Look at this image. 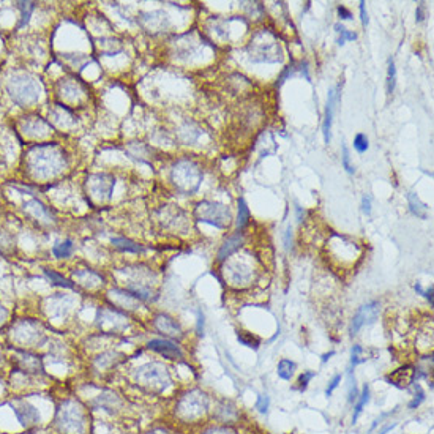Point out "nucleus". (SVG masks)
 Instances as JSON below:
<instances>
[{"label":"nucleus","mask_w":434,"mask_h":434,"mask_svg":"<svg viewBox=\"0 0 434 434\" xmlns=\"http://www.w3.org/2000/svg\"><path fill=\"white\" fill-rule=\"evenodd\" d=\"M29 171L35 179H49L64 169V153L54 144H40L27 155Z\"/></svg>","instance_id":"f257e3e1"},{"label":"nucleus","mask_w":434,"mask_h":434,"mask_svg":"<svg viewBox=\"0 0 434 434\" xmlns=\"http://www.w3.org/2000/svg\"><path fill=\"white\" fill-rule=\"evenodd\" d=\"M56 427L60 434H84L87 430V415L81 403L65 401L56 415Z\"/></svg>","instance_id":"f03ea898"},{"label":"nucleus","mask_w":434,"mask_h":434,"mask_svg":"<svg viewBox=\"0 0 434 434\" xmlns=\"http://www.w3.org/2000/svg\"><path fill=\"white\" fill-rule=\"evenodd\" d=\"M209 412V396L201 390H190L183 393L175 403V417L193 423L201 420Z\"/></svg>","instance_id":"7ed1b4c3"},{"label":"nucleus","mask_w":434,"mask_h":434,"mask_svg":"<svg viewBox=\"0 0 434 434\" xmlns=\"http://www.w3.org/2000/svg\"><path fill=\"white\" fill-rule=\"evenodd\" d=\"M6 90L16 104L25 108V106H32L40 100L41 87L37 79L30 74H14L8 81Z\"/></svg>","instance_id":"20e7f679"},{"label":"nucleus","mask_w":434,"mask_h":434,"mask_svg":"<svg viewBox=\"0 0 434 434\" xmlns=\"http://www.w3.org/2000/svg\"><path fill=\"white\" fill-rule=\"evenodd\" d=\"M135 380L141 388L152 393H161L171 385L167 368L156 362L147 363V365L138 368L135 373Z\"/></svg>","instance_id":"39448f33"},{"label":"nucleus","mask_w":434,"mask_h":434,"mask_svg":"<svg viewBox=\"0 0 434 434\" xmlns=\"http://www.w3.org/2000/svg\"><path fill=\"white\" fill-rule=\"evenodd\" d=\"M172 180L180 190L194 191L199 187L201 171L190 161H180L175 164L172 171Z\"/></svg>","instance_id":"423d86ee"},{"label":"nucleus","mask_w":434,"mask_h":434,"mask_svg":"<svg viewBox=\"0 0 434 434\" xmlns=\"http://www.w3.org/2000/svg\"><path fill=\"white\" fill-rule=\"evenodd\" d=\"M198 217L202 223L217 227H224L226 224H229V219H231L229 209L215 202H201L198 207Z\"/></svg>","instance_id":"0eeeda50"},{"label":"nucleus","mask_w":434,"mask_h":434,"mask_svg":"<svg viewBox=\"0 0 434 434\" xmlns=\"http://www.w3.org/2000/svg\"><path fill=\"white\" fill-rule=\"evenodd\" d=\"M379 314V303L377 302H371L359 308V311L356 313L351 324V333L356 335L363 325H368L371 322L376 321V317Z\"/></svg>","instance_id":"6e6552de"},{"label":"nucleus","mask_w":434,"mask_h":434,"mask_svg":"<svg viewBox=\"0 0 434 434\" xmlns=\"http://www.w3.org/2000/svg\"><path fill=\"white\" fill-rule=\"evenodd\" d=\"M13 409H14L16 417H17V420L21 422L22 427L33 428V427H37V425H38L40 412L33 404H30L27 401H17V403H14Z\"/></svg>","instance_id":"1a4fd4ad"},{"label":"nucleus","mask_w":434,"mask_h":434,"mask_svg":"<svg viewBox=\"0 0 434 434\" xmlns=\"http://www.w3.org/2000/svg\"><path fill=\"white\" fill-rule=\"evenodd\" d=\"M16 368L17 373H21L22 376H38L43 373L40 357L29 352H19V357L16 359Z\"/></svg>","instance_id":"9d476101"},{"label":"nucleus","mask_w":434,"mask_h":434,"mask_svg":"<svg viewBox=\"0 0 434 434\" xmlns=\"http://www.w3.org/2000/svg\"><path fill=\"white\" fill-rule=\"evenodd\" d=\"M415 376H417V369L412 365H404L388 374L385 380L390 385H395L398 388H409L414 384Z\"/></svg>","instance_id":"9b49d317"},{"label":"nucleus","mask_w":434,"mask_h":434,"mask_svg":"<svg viewBox=\"0 0 434 434\" xmlns=\"http://www.w3.org/2000/svg\"><path fill=\"white\" fill-rule=\"evenodd\" d=\"M153 324H155V329L159 333H163L164 336H169V338H182V335H183L182 327L171 316H167V314H158L155 317Z\"/></svg>","instance_id":"f8f14e48"},{"label":"nucleus","mask_w":434,"mask_h":434,"mask_svg":"<svg viewBox=\"0 0 434 434\" xmlns=\"http://www.w3.org/2000/svg\"><path fill=\"white\" fill-rule=\"evenodd\" d=\"M148 348L158 354H161V356L166 359H171V360L182 359V356H183L182 349L171 340H152V341H148Z\"/></svg>","instance_id":"ddd939ff"},{"label":"nucleus","mask_w":434,"mask_h":434,"mask_svg":"<svg viewBox=\"0 0 434 434\" xmlns=\"http://www.w3.org/2000/svg\"><path fill=\"white\" fill-rule=\"evenodd\" d=\"M340 101V93H336V88H330L329 92V98H327V108H325V117H324V125H322V130H324V141L325 144L330 143V130H332V122H333V112H335V108L336 104H338Z\"/></svg>","instance_id":"4468645a"},{"label":"nucleus","mask_w":434,"mask_h":434,"mask_svg":"<svg viewBox=\"0 0 434 434\" xmlns=\"http://www.w3.org/2000/svg\"><path fill=\"white\" fill-rule=\"evenodd\" d=\"M25 210L29 212L30 217L35 219H40V221H46V223H51L52 221V215H51V210L44 206L43 202H40L38 199H32L25 204Z\"/></svg>","instance_id":"2eb2a0df"},{"label":"nucleus","mask_w":434,"mask_h":434,"mask_svg":"<svg viewBox=\"0 0 434 434\" xmlns=\"http://www.w3.org/2000/svg\"><path fill=\"white\" fill-rule=\"evenodd\" d=\"M49 130H51V125L44 122L41 117H30L24 123V131L32 136H37V135L44 136Z\"/></svg>","instance_id":"dca6fc26"},{"label":"nucleus","mask_w":434,"mask_h":434,"mask_svg":"<svg viewBox=\"0 0 434 434\" xmlns=\"http://www.w3.org/2000/svg\"><path fill=\"white\" fill-rule=\"evenodd\" d=\"M242 243H243V237H242L240 234H235V235H232V237H229L227 240L223 243V246H221V250H219V253H218V261H224V259H227L229 256H231L234 251H237L238 248L242 246Z\"/></svg>","instance_id":"f3484780"},{"label":"nucleus","mask_w":434,"mask_h":434,"mask_svg":"<svg viewBox=\"0 0 434 434\" xmlns=\"http://www.w3.org/2000/svg\"><path fill=\"white\" fill-rule=\"evenodd\" d=\"M407 201H409V207H411V212H412L414 215H417L422 219H427L428 218V207H427V204H423L420 201V198L417 196V194H415V193H409V196H407Z\"/></svg>","instance_id":"a211bd4d"},{"label":"nucleus","mask_w":434,"mask_h":434,"mask_svg":"<svg viewBox=\"0 0 434 434\" xmlns=\"http://www.w3.org/2000/svg\"><path fill=\"white\" fill-rule=\"evenodd\" d=\"M294 371H295V363L289 360V359H281L278 363L277 373L283 380H290L294 377Z\"/></svg>","instance_id":"6ab92c4d"},{"label":"nucleus","mask_w":434,"mask_h":434,"mask_svg":"<svg viewBox=\"0 0 434 434\" xmlns=\"http://www.w3.org/2000/svg\"><path fill=\"white\" fill-rule=\"evenodd\" d=\"M112 245L117 248L120 251H127V253H141L143 251V246L128 240V238H123V237H117V238H112Z\"/></svg>","instance_id":"aec40b11"},{"label":"nucleus","mask_w":434,"mask_h":434,"mask_svg":"<svg viewBox=\"0 0 434 434\" xmlns=\"http://www.w3.org/2000/svg\"><path fill=\"white\" fill-rule=\"evenodd\" d=\"M73 251H74V245L72 240H64L52 248V254H54L57 259H67L73 254Z\"/></svg>","instance_id":"412c9836"},{"label":"nucleus","mask_w":434,"mask_h":434,"mask_svg":"<svg viewBox=\"0 0 434 434\" xmlns=\"http://www.w3.org/2000/svg\"><path fill=\"white\" fill-rule=\"evenodd\" d=\"M44 275H46V277L51 280V283H54V285H57V286L68 288V289H74V288H76L73 281L67 280L65 277H62L60 273H57V272H54V270H44Z\"/></svg>","instance_id":"4be33fe9"},{"label":"nucleus","mask_w":434,"mask_h":434,"mask_svg":"<svg viewBox=\"0 0 434 434\" xmlns=\"http://www.w3.org/2000/svg\"><path fill=\"white\" fill-rule=\"evenodd\" d=\"M248 221H250V210L243 199H238V217H237V227L243 229Z\"/></svg>","instance_id":"5701e85b"},{"label":"nucleus","mask_w":434,"mask_h":434,"mask_svg":"<svg viewBox=\"0 0 434 434\" xmlns=\"http://www.w3.org/2000/svg\"><path fill=\"white\" fill-rule=\"evenodd\" d=\"M368 400H369V387L365 385V387H363V390H362V395H360L359 403L356 404V407H354V409H356V411H354V415H352V423H356V422H357L359 415L362 414L363 407H365V404L368 403Z\"/></svg>","instance_id":"b1692460"},{"label":"nucleus","mask_w":434,"mask_h":434,"mask_svg":"<svg viewBox=\"0 0 434 434\" xmlns=\"http://www.w3.org/2000/svg\"><path fill=\"white\" fill-rule=\"evenodd\" d=\"M116 356L117 354H103V356L96 360V369L98 371H103V369H106L108 366H112V365H116V363L119 362V359H116Z\"/></svg>","instance_id":"393cba45"},{"label":"nucleus","mask_w":434,"mask_h":434,"mask_svg":"<svg viewBox=\"0 0 434 434\" xmlns=\"http://www.w3.org/2000/svg\"><path fill=\"white\" fill-rule=\"evenodd\" d=\"M396 85V68H395V62L390 59L388 60V74H387V92L393 93Z\"/></svg>","instance_id":"a878e982"},{"label":"nucleus","mask_w":434,"mask_h":434,"mask_svg":"<svg viewBox=\"0 0 434 434\" xmlns=\"http://www.w3.org/2000/svg\"><path fill=\"white\" fill-rule=\"evenodd\" d=\"M17 6H19L21 11H22V19H21L19 27H24V25L29 22V17H30L32 11L35 10V3L33 2H17Z\"/></svg>","instance_id":"bb28decb"},{"label":"nucleus","mask_w":434,"mask_h":434,"mask_svg":"<svg viewBox=\"0 0 434 434\" xmlns=\"http://www.w3.org/2000/svg\"><path fill=\"white\" fill-rule=\"evenodd\" d=\"M368 147H369V143H368L366 135H363V133L356 135V138H354V148H356L359 153H365Z\"/></svg>","instance_id":"cd10ccee"},{"label":"nucleus","mask_w":434,"mask_h":434,"mask_svg":"<svg viewBox=\"0 0 434 434\" xmlns=\"http://www.w3.org/2000/svg\"><path fill=\"white\" fill-rule=\"evenodd\" d=\"M363 354V348L362 346H359V344H356V346L352 348V357H351V366H354L356 368L359 363H363L365 362L366 359L362 356Z\"/></svg>","instance_id":"c85d7f7f"},{"label":"nucleus","mask_w":434,"mask_h":434,"mask_svg":"<svg viewBox=\"0 0 434 434\" xmlns=\"http://www.w3.org/2000/svg\"><path fill=\"white\" fill-rule=\"evenodd\" d=\"M201 434H237V431L231 427H210Z\"/></svg>","instance_id":"c756f323"},{"label":"nucleus","mask_w":434,"mask_h":434,"mask_svg":"<svg viewBox=\"0 0 434 434\" xmlns=\"http://www.w3.org/2000/svg\"><path fill=\"white\" fill-rule=\"evenodd\" d=\"M341 150H343L341 159H343V166H344V169H346L349 174H352V172H354V167H352V164H351V156H349V150H348L346 144H343V145H341Z\"/></svg>","instance_id":"7c9ffc66"},{"label":"nucleus","mask_w":434,"mask_h":434,"mask_svg":"<svg viewBox=\"0 0 434 434\" xmlns=\"http://www.w3.org/2000/svg\"><path fill=\"white\" fill-rule=\"evenodd\" d=\"M314 376L316 374L313 373V371H305V373L298 377V388H300V390H305V388L308 387V384H309V380H311Z\"/></svg>","instance_id":"2f4dec72"},{"label":"nucleus","mask_w":434,"mask_h":434,"mask_svg":"<svg viewBox=\"0 0 434 434\" xmlns=\"http://www.w3.org/2000/svg\"><path fill=\"white\" fill-rule=\"evenodd\" d=\"M269 404H270L269 396H267V395H261V396L258 398V403H256V407H258V411H259L261 414H265V412H267V409H269Z\"/></svg>","instance_id":"473e14b6"},{"label":"nucleus","mask_w":434,"mask_h":434,"mask_svg":"<svg viewBox=\"0 0 434 434\" xmlns=\"http://www.w3.org/2000/svg\"><path fill=\"white\" fill-rule=\"evenodd\" d=\"M238 341L243 343L245 346H250V348H258V341H256L251 335L248 333H240L238 335Z\"/></svg>","instance_id":"72a5a7b5"},{"label":"nucleus","mask_w":434,"mask_h":434,"mask_svg":"<svg viewBox=\"0 0 434 434\" xmlns=\"http://www.w3.org/2000/svg\"><path fill=\"white\" fill-rule=\"evenodd\" d=\"M356 38H357V35H356V33H354V32H349V30L344 29L343 32H340L338 44H340V46H343V44L346 43V41H354Z\"/></svg>","instance_id":"f704fd0d"},{"label":"nucleus","mask_w":434,"mask_h":434,"mask_svg":"<svg viewBox=\"0 0 434 434\" xmlns=\"http://www.w3.org/2000/svg\"><path fill=\"white\" fill-rule=\"evenodd\" d=\"M340 382H341V376H340V374H338V376H335V377L332 379V382H330V385H329V387H327V390H325V395H327V396H330V395L333 393V390H335V388H336V387H338V385H340Z\"/></svg>","instance_id":"c9c22d12"},{"label":"nucleus","mask_w":434,"mask_h":434,"mask_svg":"<svg viewBox=\"0 0 434 434\" xmlns=\"http://www.w3.org/2000/svg\"><path fill=\"white\" fill-rule=\"evenodd\" d=\"M357 400V385H356V379L351 377V385H349V401L354 403Z\"/></svg>","instance_id":"e433bc0d"},{"label":"nucleus","mask_w":434,"mask_h":434,"mask_svg":"<svg viewBox=\"0 0 434 434\" xmlns=\"http://www.w3.org/2000/svg\"><path fill=\"white\" fill-rule=\"evenodd\" d=\"M362 210L365 212L366 215L371 214V198L369 196H363L362 198Z\"/></svg>","instance_id":"4c0bfd02"},{"label":"nucleus","mask_w":434,"mask_h":434,"mask_svg":"<svg viewBox=\"0 0 434 434\" xmlns=\"http://www.w3.org/2000/svg\"><path fill=\"white\" fill-rule=\"evenodd\" d=\"M359 8H360V16H362V24L366 25L368 24V13L365 10V2H360L359 3Z\"/></svg>","instance_id":"58836bf2"},{"label":"nucleus","mask_w":434,"mask_h":434,"mask_svg":"<svg viewBox=\"0 0 434 434\" xmlns=\"http://www.w3.org/2000/svg\"><path fill=\"white\" fill-rule=\"evenodd\" d=\"M145 434H172V433L167 430V428H164V427H155V428H152L150 431H147Z\"/></svg>","instance_id":"ea45409f"},{"label":"nucleus","mask_w":434,"mask_h":434,"mask_svg":"<svg viewBox=\"0 0 434 434\" xmlns=\"http://www.w3.org/2000/svg\"><path fill=\"white\" fill-rule=\"evenodd\" d=\"M6 319H8V311H6V308L0 303V327L6 322Z\"/></svg>","instance_id":"a19ab883"},{"label":"nucleus","mask_w":434,"mask_h":434,"mask_svg":"<svg viewBox=\"0 0 434 434\" xmlns=\"http://www.w3.org/2000/svg\"><path fill=\"white\" fill-rule=\"evenodd\" d=\"M338 14L341 16V19H351V17H352L351 11H348L344 6H340V8H338Z\"/></svg>","instance_id":"79ce46f5"},{"label":"nucleus","mask_w":434,"mask_h":434,"mask_svg":"<svg viewBox=\"0 0 434 434\" xmlns=\"http://www.w3.org/2000/svg\"><path fill=\"white\" fill-rule=\"evenodd\" d=\"M290 238H292V227H290V226H288V229H286V234H285V246H286V248H289V246H290Z\"/></svg>","instance_id":"37998d69"},{"label":"nucleus","mask_w":434,"mask_h":434,"mask_svg":"<svg viewBox=\"0 0 434 434\" xmlns=\"http://www.w3.org/2000/svg\"><path fill=\"white\" fill-rule=\"evenodd\" d=\"M423 295L427 297V300L430 302V305L433 306V286H430L427 290H425V292H423Z\"/></svg>","instance_id":"c03bdc74"},{"label":"nucleus","mask_w":434,"mask_h":434,"mask_svg":"<svg viewBox=\"0 0 434 434\" xmlns=\"http://www.w3.org/2000/svg\"><path fill=\"white\" fill-rule=\"evenodd\" d=\"M423 19V3L419 5V11H417V21H422Z\"/></svg>","instance_id":"a18cd8bd"},{"label":"nucleus","mask_w":434,"mask_h":434,"mask_svg":"<svg viewBox=\"0 0 434 434\" xmlns=\"http://www.w3.org/2000/svg\"><path fill=\"white\" fill-rule=\"evenodd\" d=\"M392 428H395V423H392V425H388V427H385V428H384L382 431H380L379 434H387V433H388V431H390Z\"/></svg>","instance_id":"49530a36"},{"label":"nucleus","mask_w":434,"mask_h":434,"mask_svg":"<svg viewBox=\"0 0 434 434\" xmlns=\"http://www.w3.org/2000/svg\"><path fill=\"white\" fill-rule=\"evenodd\" d=\"M333 354H335V352H329V354H325V356H324V359H322V360H324V362H327V360H329V357H332V356H333Z\"/></svg>","instance_id":"de8ad7c7"},{"label":"nucleus","mask_w":434,"mask_h":434,"mask_svg":"<svg viewBox=\"0 0 434 434\" xmlns=\"http://www.w3.org/2000/svg\"><path fill=\"white\" fill-rule=\"evenodd\" d=\"M35 434H49V433H35Z\"/></svg>","instance_id":"09e8293b"}]
</instances>
